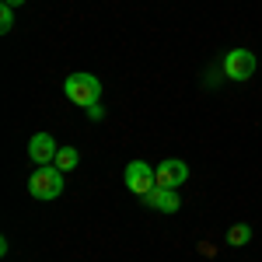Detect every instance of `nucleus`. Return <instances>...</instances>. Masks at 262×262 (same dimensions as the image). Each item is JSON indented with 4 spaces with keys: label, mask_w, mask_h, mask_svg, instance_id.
Wrapping results in <instances>:
<instances>
[{
    "label": "nucleus",
    "mask_w": 262,
    "mask_h": 262,
    "mask_svg": "<svg viewBox=\"0 0 262 262\" xmlns=\"http://www.w3.org/2000/svg\"><path fill=\"white\" fill-rule=\"evenodd\" d=\"M28 192L35 200H56L63 192V171L56 164H35V171L28 175Z\"/></svg>",
    "instance_id": "obj_1"
},
{
    "label": "nucleus",
    "mask_w": 262,
    "mask_h": 262,
    "mask_svg": "<svg viewBox=\"0 0 262 262\" xmlns=\"http://www.w3.org/2000/svg\"><path fill=\"white\" fill-rule=\"evenodd\" d=\"M63 95L74 101V105L88 108V105L101 101V81L95 74H70V77L63 81Z\"/></svg>",
    "instance_id": "obj_2"
},
{
    "label": "nucleus",
    "mask_w": 262,
    "mask_h": 262,
    "mask_svg": "<svg viewBox=\"0 0 262 262\" xmlns=\"http://www.w3.org/2000/svg\"><path fill=\"white\" fill-rule=\"evenodd\" d=\"M126 189L133 192V196H147L150 189H158V175H154V168L147 161H129L126 164Z\"/></svg>",
    "instance_id": "obj_3"
},
{
    "label": "nucleus",
    "mask_w": 262,
    "mask_h": 262,
    "mask_svg": "<svg viewBox=\"0 0 262 262\" xmlns=\"http://www.w3.org/2000/svg\"><path fill=\"white\" fill-rule=\"evenodd\" d=\"M255 74V53L252 49H227L224 56V77L227 81H248Z\"/></svg>",
    "instance_id": "obj_4"
},
{
    "label": "nucleus",
    "mask_w": 262,
    "mask_h": 262,
    "mask_svg": "<svg viewBox=\"0 0 262 262\" xmlns=\"http://www.w3.org/2000/svg\"><path fill=\"white\" fill-rule=\"evenodd\" d=\"M154 175H158V185L161 189H179L189 182V164L179 161V158H164L158 168H154Z\"/></svg>",
    "instance_id": "obj_5"
},
{
    "label": "nucleus",
    "mask_w": 262,
    "mask_h": 262,
    "mask_svg": "<svg viewBox=\"0 0 262 262\" xmlns=\"http://www.w3.org/2000/svg\"><path fill=\"white\" fill-rule=\"evenodd\" d=\"M56 154H60V143H56L53 133H35V137L28 140V158L35 164H53Z\"/></svg>",
    "instance_id": "obj_6"
},
{
    "label": "nucleus",
    "mask_w": 262,
    "mask_h": 262,
    "mask_svg": "<svg viewBox=\"0 0 262 262\" xmlns=\"http://www.w3.org/2000/svg\"><path fill=\"white\" fill-rule=\"evenodd\" d=\"M143 203H147L150 210H161V213H175V210L182 206L179 192H175V189H161V185H158V189H150V192L143 196Z\"/></svg>",
    "instance_id": "obj_7"
},
{
    "label": "nucleus",
    "mask_w": 262,
    "mask_h": 262,
    "mask_svg": "<svg viewBox=\"0 0 262 262\" xmlns=\"http://www.w3.org/2000/svg\"><path fill=\"white\" fill-rule=\"evenodd\" d=\"M77 161H81V154H77V147H60V154H56V168L60 171H74L77 168Z\"/></svg>",
    "instance_id": "obj_8"
},
{
    "label": "nucleus",
    "mask_w": 262,
    "mask_h": 262,
    "mask_svg": "<svg viewBox=\"0 0 262 262\" xmlns=\"http://www.w3.org/2000/svg\"><path fill=\"white\" fill-rule=\"evenodd\" d=\"M252 242V227L248 224H234L231 231H227V245H234V248H242V245Z\"/></svg>",
    "instance_id": "obj_9"
},
{
    "label": "nucleus",
    "mask_w": 262,
    "mask_h": 262,
    "mask_svg": "<svg viewBox=\"0 0 262 262\" xmlns=\"http://www.w3.org/2000/svg\"><path fill=\"white\" fill-rule=\"evenodd\" d=\"M14 28V7H0V32L7 35Z\"/></svg>",
    "instance_id": "obj_10"
},
{
    "label": "nucleus",
    "mask_w": 262,
    "mask_h": 262,
    "mask_svg": "<svg viewBox=\"0 0 262 262\" xmlns=\"http://www.w3.org/2000/svg\"><path fill=\"white\" fill-rule=\"evenodd\" d=\"M84 112H88V119H91V122H101V119H105V105H101V101H95V105H88Z\"/></svg>",
    "instance_id": "obj_11"
},
{
    "label": "nucleus",
    "mask_w": 262,
    "mask_h": 262,
    "mask_svg": "<svg viewBox=\"0 0 262 262\" xmlns=\"http://www.w3.org/2000/svg\"><path fill=\"white\" fill-rule=\"evenodd\" d=\"M0 4H4V7H21L25 0H0Z\"/></svg>",
    "instance_id": "obj_12"
}]
</instances>
